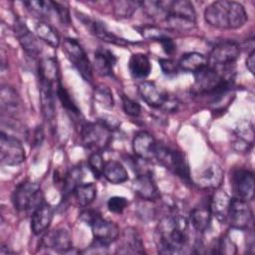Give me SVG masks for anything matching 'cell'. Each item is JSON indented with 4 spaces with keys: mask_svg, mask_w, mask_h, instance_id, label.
I'll list each match as a JSON object with an SVG mask.
<instances>
[{
    "mask_svg": "<svg viewBox=\"0 0 255 255\" xmlns=\"http://www.w3.org/2000/svg\"><path fill=\"white\" fill-rule=\"evenodd\" d=\"M81 137L86 147L100 151L109 145L112 135L111 129L102 123H87L82 127Z\"/></svg>",
    "mask_w": 255,
    "mask_h": 255,
    "instance_id": "ba28073f",
    "label": "cell"
},
{
    "mask_svg": "<svg viewBox=\"0 0 255 255\" xmlns=\"http://www.w3.org/2000/svg\"><path fill=\"white\" fill-rule=\"evenodd\" d=\"M78 204L82 207H87L94 202L97 196V186L93 182L80 183L74 191Z\"/></svg>",
    "mask_w": 255,
    "mask_h": 255,
    "instance_id": "4dcf8cb0",
    "label": "cell"
},
{
    "mask_svg": "<svg viewBox=\"0 0 255 255\" xmlns=\"http://www.w3.org/2000/svg\"><path fill=\"white\" fill-rule=\"evenodd\" d=\"M0 102H1V110L4 113L16 110L20 104L21 100L16 92V90L8 85L2 86L0 91Z\"/></svg>",
    "mask_w": 255,
    "mask_h": 255,
    "instance_id": "1f68e13d",
    "label": "cell"
},
{
    "mask_svg": "<svg viewBox=\"0 0 255 255\" xmlns=\"http://www.w3.org/2000/svg\"><path fill=\"white\" fill-rule=\"evenodd\" d=\"M246 67L251 74L255 73V51L252 50L246 59Z\"/></svg>",
    "mask_w": 255,
    "mask_h": 255,
    "instance_id": "7dc6e473",
    "label": "cell"
},
{
    "mask_svg": "<svg viewBox=\"0 0 255 255\" xmlns=\"http://www.w3.org/2000/svg\"><path fill=\"white\" fill-rule=\"evenodd\" d=\"M88 164L95 177L99 178L101 175H103L106 162L104 161V157L101 151L99 150L93 151L89 156Z\"/></svg>",
    "mask_w": 255,
    "mask_h": 255,
    "instance_id": "8d00e7d4",
    "label": "cell"
},
{
    "mask_svg": "<svg viewBox=\"0 0 255 255\" xmlns=\"http://www.w3.org/2000/svg\"><path fill=\"white\" fill-rule=\"evenodd\" d=\"M158 42L161 44V47L165 54L172 55L176 51V44L169 36H165V37L159 39Z\"/></svg>",
    "mask_w": 255,
    "mask_h": 255,
    "instance_id": "f6af8a7d",
    "label": "cell"
},
{
    "mask_svg": "<svg viewBox=\"0 0 255 255\" xmlns=\"http://www.w3.org/2000/svg\"><path fill=\"white\" fill-rule=\"evenodd\" d=\"M164 22L177 31H189L195 26V11L192 3L187 0L166 1Z\"/></svg>",
    "mask_w": 255,
    "mask_h": 255,
    "instance_id": "277c9868",
    "label": "cell"
},
{
    "mask_svg": "<svg viewBox=\"0 0 255 255\" xmlns=\"http://www.w3.org/2000/svg\"><path fill=\"white\" fill-rule=\"evenodd\" d=\"M112 7L116 17L121 19H128L133 15L138 7H140V1L117 0L112 2Z\"/></svg>",
    "mask_w": 255,
    "mask_h": 255,
    "instance_id": "d6a6232c",
    "label": "cell"
},
{
    "mask_svg": "<svg viewBox=\"0 0 255 255\" xmlns=\"http://www.w3.org/2000/svg\"><path fill=\"white\" fill-rule=\"evenodd\" d=\"M41 245L57 252H67L73 247V242L68 230L65 228H57L43 236Z\"/></svg>",
    "mask_w": 255,
    "mask_h": 255,
    "instance_id": "ac0fdd59",
    "label": "cell"
},
{
    "mask_svg": "<svg viewBox=\"0 0 255 255\" xmlns=\"http://www.w3.org/2000/svg\"><path fill=\"white\" fill-rule=\"evenodd\" d=\"M100 213L98 212V211H96V210H94V209H85V210H83L82 212H81V214H80V218L84 221V222H86L87 224H91V222L99 215Z\"/></svg>",
    "mask_w": 255,
    "mask_h": 255,
    "instance_id": "bcb514c9",
    "label": "cell"
},
{
    "mask_svg": "<svg viewBox=\"0 0 255 255\" xmlns=\"http://www.w3.org/2000/svg\"><path fill=\"white\" fill-rule=\"evenodd\" d=\"M224 171L217 163H208L195 175V184L204 189H217L223 182Z\"/></svg>",
    "mask_w": 255,
    "mask_h": 255,
    "instance_id": "9a60e30c",
    "label": "cell"
},
{
    "mask_svg": "<svg viewBox=\"0 0 255 255\" xmlns=\"http://www.w3.org/2000/svg\"><path fill=\"white\" fill-rule=\"evenodd\" d=\"M139 32L141 33V35L144 38L151 39V40H157V41L165 36H168L163 30H161L155 26H151V25L141 27Z\"/></svg>",
    "mask_w": 255,
    "mask_h": 255,
    "instance_id": "b9f144b4",
    "label": "cell"
},
{
    "mask_svg": "<svg viewBox=\"0 0 255 255\" xmlns=\"http://www.w3.org/2000/svg\"><path fill=\"white\" fill-rule=\"evenodd\" d=\"M128 202L127 200V198L123 197V196H113V197H110L108 202H107V205H108V208L111 212H114V213H122L126 207L128 206Z\"/></svg>",
    "mask_w": 255,
    "mask_h": 255,
    "instance_id": "60d3db41",
    "label": "cell"
},
{
    "mask_svg": "<svg viewBox=\"0 0 255 255\" xmlns=\"http://www.w3.org/2000/svg\"><path fill=\"white\" fill-rule=\"evenodd\" d=\"M234 67L217 69L206 66L194 74V92L196 95L208 96L213 101L220 99L231 88Z\"/></svg>",
    "mask_w": 255,
    "mask_h": 255,
    "instance_id": "3957f363",
    "label": "cell"
},
{
    "mask_svg": "<svg viewBox=\"0 0 255 255\" xmlns=\"http://www.w3.org/2000/svg\"><path fill=\"white\" fill-rule=\"evenodd\" d=\"M128 70L134 79H145L151 72V64L146 55L132 54L128 61Z\"/></svg>",
    "mask_w": 255,
    "mask_h": 255,
    "instance_id": "484cf974",
    "label": "cell"
},
{
    "mask_svg": "<svg viewBox=\"0 0 255 255\" xmlns=\"http://www.w3.org/2000/svg\"><path fill=\"white\" fill-rule=\"evenodd\" d=\"M35 33L37 37L50 45L53 48H57L60 45V35L58 31L46 22H38L35 26Z\"/></svg>",
    "mask_w": 255,
    "mask_h": 255,
    "instance_id": "f546056e",
    "label": "cell"
},
{
    "mask_svg": "<svg viewBox=\"0 0 255 255\" xmlns=\"http://www.w3.org/2000/svg\"><path fill=\"white\" fill-rule=\"evenodd\" d=\"M53 6H54V11L57 13L59 19L63 24H69L70 23V13L67 7H65L63 4L54 2L53 1Z\"/></svg>",
    "mask_w": 255,
    "mask_h": 255,
    "instance_id": "ee69618b",
    "label": "cell"
},
{
    "mask_svg": "<svg viewBox=\"0 0 255 255\" xmlns=\"http://www.w3.org/2000/svg\"><path fill=\"white\" fill-rule=\"evenodd\" d=\"M226 222L235 229H248L253 222V212L248 202L236 197L231 198Z\"/></svg>",
    "mask_w": 255,
    "mask_h": 255,
    "instance_id": "8fae6325",
    "label": "cell"
},
{
    "mask_svg": "<svg viewBox=\"0 0 255 255\" xmlns=\"http://www.w3.org/2000/svg\"><path fill=\"white\" fill-rule=\"evenodd\" d=\"M236 244L231 240L230 237L228 236H223L217 243V249L214 251L215 253H220V254H235L237 252Z\"/></svg>",
    "mask_w": 255,
    "mask_h": 255,
    "instance_id": "ab89813d",
    "label": "cell"
},
{
    "mask_svg": "<svg viewBox=\"0 0 255 255\" xmlns=\"http://www.w3.org/2000/svg\"><path fill=\"white\" fill-rule=\"evenodd\" d=\"M122 103L124 112L129 117H138L141 112V108L138 103L133 101L132 99L123 95L122 96Z\"/></svg>",
    "mask_w": 255,
    "mask_h": 255,
    "instance_id": "f35d334b",
    "label": "cell"
},
{
    "mask_svg": "<svg viewBox=\"0 0 255 255\" xmlns=\"http://www.w3.org/2000/svg\"><path fill=\"white\" fill-rule=\"evenodd\" d=\"M54 216V210L51 205L43 202L33 211L31 217V230L35 235H40L50 227Z\"/></svg>",
    "mask_w": 255,
    "mask_h": 255,
    "instance_id": "7402d4cb",
    "label": "cell"
},
{
    "mask_svg": "<svg viewBox=\"0 0 255 255\" xmlns=\"http://www.w3.org/2000/svg\"><path fill=\"white\" fill-rule=\"evenodd\" d=\"M26 158L25 148L18 137L1 131L0 160L4 165H18Z\"/></svg>",
    "mask_w": 255,
    "mask_h": 255,
    "instance_id": "30bf717a",
    "label": "cell"
},
{
    "mask_svg": "<svg viewBox=\"0 0 255 255\" xmlns=\"http://www.w3.org/2000/svg\"><path fill=\"white\" fill-rule=\"evenodd\" d=\"M94 99L102 107L110 109L114 106V97L111 89L104 85H98L94 90Z\"/></svg>",
    "mask_w": 255,
    "mask_h": 255,
    "instance_id": "e575fe53",
    "label": "cell"
},
{
    "mask_svg": "<svg viewBox=\"0 0 255 255\" xmlns=\"http://www.w3.org/2000/svg\"><path fill=\"white\" fill-rule=\"evenodd\" d=\"M90 226L92 228L95 240H98L104 244L110 245L120 236V229L118 225L113 221L103 218L101 214H99L91 222Z\"/></svg>",
    "mask_w": 255,
    "mask_h": 255,
    "instance_id": "4fadbf2b",
    "label": "cell"
},
{
    "mask_svg": "<svg viewBox=\"0 0 255 255\" xmlns=\"http://www.w3.org/2000/svg\"><path fill=\"white\" fill-rule=\"evenodd\" d=\"M40 80V103L42 113L45 120L50 124H54L56 121V107L54 99L53 83L39 78Z\"/></svg>",
    "mask_w": 255,
    "mask_h": 255,
    "instance_id": "ffe728a7",
    "label": "cell"
},
{
    "mask_svg": "<svg viewBox=\"0 0 255 255\" xmlns=\"http://www.w3.org/2000/svg\"><path fill=\"white\" fill-rule=\"evenodd\" d=\"M24 5L32 13L41 17H48L54 10L53 1H27Z\"/></svg>",
    "mask_w": 255,
    "mask_h": 255,
    "instance_id": "d590c367",
    "label": "cell"
},
{
    "mask_svg": "<svg viewBox=\"0 0 255 255\" xmlns=\"http://www.w3.org/2000/svg\"><path fill=\"white\" fill-rule=\"evenodd\" d=\"M103 175L109 182L113 184H120L128 179V174L126 167L117 160H109L106 162Z\"/></svg>",
    "mask_w": 255,
    "mask_h": 255,
    "instance_id": "83f0119b",
    "label": "cell"
},
{
    "mask_svg": "<svg viewBox=\"0 0 255 255\" xmlns=\"http://www.w3.org/2000/svg\"><path fill=\"white\" fill-rule=\"evenodd\" d=\"M137 92L140 98L152 108H162L168 100V95L154 83L143 81L138 84Z\"/></svg>",
    "mask_w": 255,
    "mask_h": 255,
    "instance_id": "d6986e66",
    "label": "cell"
},
{
    "mask_svg": "<svg viewBox=\"0 0 255 255\" xmlns=\"http://www.w3.org/2000/svg\"><path fill=\"white\" fill-rule=\"evenodd\" d=\"M239 55L240 48L236 43L229 41L219 43L212 49L209 57L207 58V66L217 69L234 67Z\"/></svg>",
    "mask_w": 255,
    "mask_h": 255,
    "instance_id": "9c48e42d",
    "label": "cell"
},
{
    "mask_svg": "<svg viewBox=\"0 0 255 255\" xmlns=\"http://www.w3.org/2000/svg\"><path fill=\"white\" fill-rule=\"evenodd\" d=\"M56 92H57V96H58V98H59V100H60L62 106H63L66 110H68L69 112L74 113V114H79L80 111H79L78 107H77L76 104L74 103V101H73V99L71 98L69 92L61 85L60 82L57 84V90H56Z\"/></svg>",
    "mask_w": 255,
    "mask_h": 255,
    "instance_id": "74e56055",
    "label": "cell"
},
{
    "mask_svg": "<svg viewBox=\"0 0 255 255\" xmlns=\"http://www.w3.org/2000/svg\"><path fill=\"white\" fill-rule=\"evenodd\" d=\"M134 192L142 199L153 201L160 197L157 185L149 171L136 175L132 184Z\"/></svg>",
    "mask_w": 255,
    "mask_h": 255,
    "instance_id": "e0dca14e",
    "label": "cell"
},
{
    "mask_svg": "<svg viewBox=\"0 0 255 255\" xmlns=\"http://www.w3.org/2000/svg\"><path fill=\"white\" fill-rule=\"evenodd\" d=\"M154 157L163 166L180 177L182 180L189 183L191 181L188 162L184 154L177 149L171 148L161 143H156Z\"/></svg>",
    "mask_w": 255,
    "mask_h": 255,
    "instance_id": "5b68a950",
    "label": "cell"
},
{
    "mask_svg": "<svg viewBox=\"0 0 255 255\" xmlns=\"http://www.w3.org/2000/svg\"><path fill=\"white\" fill-rule=\"evenodd\" d=\"M189 239V222L179 214L163 216L156 226L155 242L162 254L179 253Z\"/></svg>",
    "mask_w": 255,
    "mask_h": 255,
    "instance_id": "6da1fadb",
    "label": "cell"
},
{
    "mask_svg": "<svg viewBox=\"0 0 255 255\" xmlns=\"http://www.w3.org/2000/svg\"><path fill=\"white\" fill-rule=\"evenodd\" d=\"M231 186L234 197L251 201L255 194V179L252 171L245 168H237L231 174Z\"/></svg>",
    "mask_w": 255,
    "mask_h": 255,
    "instance_id": "7c38bea8",
    "label": "cell"
},
{
    "mask_svg": "<svg viewBox=\"0 0 255 255\" xmlns=\"http://www.w3.org/2000/svg\"><path fill=\"white\" fill-rule=\"evenodd\" d=\"M83 22L86 23V25L89 27L90 31L99 39L111 43V44H116V45H121V46H125L127 44H128V42H127L125 39L118 37L117 35H115L114 33H112L111 31L108 30V28L100 21L97 20H92L89 17L85 16L83 18Z\"/></svg>",
    "mask_w": 255,
    "mask_h": 255,
    "instance_id": "cb8c5ba5",
    "label": "cell"
},
{
    "mask_svg": "<svg viewBox=\"0 0 255 255\" xmlns=\"http://www.w3.org/2000/svg\"><path fill=\"white\" fill-rule=\"evenodd\" d=\"M41 187L39 183L26 180L19 183L12 193V202L19 211L36 208L43 203Z\"/></svg>",
    "mask_w": 255,
    "mask_h": 255,
    "instance_id": "8992f818",
    "label": "cell"
},
{
    "mask_svg": "<svg viewBox=\"0 0 255 255\" xmlns=\"http://www.w3.org/2000/svg\"><path fill=\"white\" fill-rule=\"evenodd\" d=\"M117 253L119 254H143V243L137 233L132 227H127L120 234Z\"/></svg>",
    "mask_w": 255,
    "mask_h": 255,
    "instance_id": "2e32d148",
    "label": "cell"
},
{
    "mask_svg": "<svg viewBox=\"0 0 255 255\" xmlns=\"http://www.w3.org/2000/svg\"><path fill=\"white\" fill-rule=\"evenodd\" d=\"M158 63L162 73L167 76H174L180 70L178 62H175L171 59H159Z\"/></svg>",
    "mask_w": 255,
    "mask_h": 255,
    "instance_id": "7bdbcfd3",
    "label": "cell"
},
{
    "mask_svg": "<svg viewBox=\"0 0 255 255\" xmlns=\"http://www.w3.org/2000/svg\"><path fill=\"white\" fill-rule=\"evenodd\" d=\"M82 177H83L82 168L79 166L73 167L66 173V175L64 176V181H63L64 197H68L72 193H74L77 186L81 183Z\"/></svg>",
    "mask_w": 255,
    "mask_h": 255,
    "instance_id": "836d02e7",
    "label": "cell"
},
{
    "mask_svg": "<svg viewBox=\"0 0 255 255\" xmlns=\"http://www.w3.org/2000/svg\"><path fill=\"white\" fill-rule=\"evenodd\" d=\"M33 144H41V142L43 141V138H44V131H43V128L42 127H37V128L34 130V133H33Z\"/></svg>",
    "mask_w": 255,
    "mask_h": 255,
    "instance_id": "c3c4849f",
    "label": "cell"
},
{
    "mask_svg": "<svg viewBox=\"0 0 255 255\" xmlns=\"http://www.w3.org/2000/svg\"><path fill=\"white\" fill-rule=\"evenodd\" d=\"M207 58L203 54L197 52H190L184 54L181 57L178 62V66L179 69L184 72L195 74L205 68L207 66Z\"/></svg>",
    "mask_w": 255,
    "mask_h": 255,
    "instance_id": "4316f807",
    "label": "cell"
},
{
    "mask_svg": "<svg viewBox=\"0 0 255 255\" xmlns=\"http://www.w3.org/2000/svg\"><path fill=\"white\" fill-rule=\"evenodd\" d=\"M156 141L147 131H138L132 139V149L134 154L142 160H150L155 155Z\"/></svg>",
    "mask_w": 255,
    "mask_h": 255,
    "instance_id": "44dd1931",
    "label": "cell"
},
{
    "mask_svg": "<svg viewBox=\"0 0 255 255\" xmlns=\"http://www.w3.org/2000/svg\"><path fill=\"white\" fill-rule=\"evenodd\" d=\"M204 20L217 29H238L245 25L248 14L244 6L238 2L220 0L212 2L205 8Z\"/></svg>",
    "mask_w": 255,
    "mask_h": 255,
    "instance_id": "7a4b0ae2",
    "label": "cell"
},
{
    "mask_svg": "<svg viewBox=\"0 0 255 255\" xmlns=\"http://www.w3.org/2000/svg\"><path fill=\"white\" fill-rule=\"evenodd\" d=\"M117 63L116 56L107 49H98L95 53V69L97 73L101 76H113L114 67Z\"/></svg>",
    "mask_w": 255,
    "mask_h": 255,
    "instance_id": "d4e9b609",
    "label": "cell"
},
{
    "mask_svg": "<svg viewBox=\"0 0 255 255\" xmlns=\"http://www.w3.org/2000/svg\"><path fill=\"white\" fill-rule=\"evenodd\" d=\"M211 215L209 205H200L193 208L190 213V222L193 228L198 232L206 231L211 222Z\"/></svg>",
    "mask_w": 255,
    "mask_h": 255,
    "instance_id": "f1b7e54d",
    "label": "cell"
},
{
    "mask_svg": "<svg viewBox=\"0 0 255 255\" xmlns=\"http://www.w3.org/2000/svg\"><path fill=\"white\" fill-rule=\"evenodd\" d=\"M62 47L63 52L67 55V58L78 70L82 78L87 82H91L93 80L92 65L81 44L75 39L66 38L63 41Z\"/></svg>",
    "mask_w": 255,
    "mask_h": 255,
    "instance_id": "52a82bcc",
    "label": "cell"
},
{
    "mask_svg": "<svg viewBox=\"0 0 255 255\" xmlns=\"http://www.w3.org/2000/svg\"><path fill=\"white\" fill-rule=\"evenodd\" d=\"M230 201V196L224 190L217 189L211 196L208 204L211 214L214 215L220 222H226Z\"/></svg>",
    "mask_w": 255,
    "mask_h": 255,
    "instance_id": "603a6c76",
    "label": "cell"
},
{
    "mask_svg": "<svg viewBox=\"0 0 255 255\" xmlns=\"http://www.w3.org/2000/svg\"><path fill=\"white\" fill-rule=\"evenodd\" d=\"M15 35L23 48V50L31 57H37L42 51L41 44L36 36L29 30L26 23L21 19H17L14 23Z\"/></svg>",
    "mask_w": 255,
    "mask_h": 255,
    "instance_id": "5bb4252c",
    "label": "cell"
}]
</instances>
